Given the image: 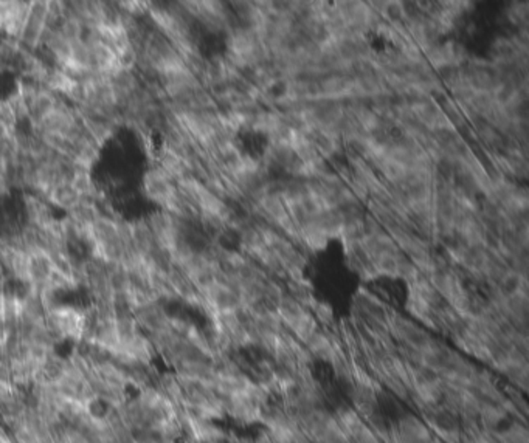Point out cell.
Segmentation results:
<instances>
[{"label": "cell", "instance_id": "6", "mask_svg": "<svg viewBox=\"0 0 529 443\" xmlns=\"http://www.w3.org/2000/svg\"><path fill=\"white\" fill-rule=\"evenodd\" d=\"M259 422L266 424L270 434H283L298 427L286 409L281 408V406L267 403L264 405L263 411H261Z\"/></svg>", "mask_w": 529, "mask_h": 443}, {"label": "cell", "instance_id": "11", "mask_svg": "<svg viewBox=\"0 0 529 443\" xmlns=\"http://www.w3.org/2000/svg\"><path fill=\"white\" fill-rule=\"evenodd\" d=\"M47 33V45L50 47V50L53 55L58 58V61L61 64H65L70 61V42L67 39H64L61 34L58 32H49L45 29Z\"/></svg>", "mask_w": 529, "mask_h": 443}, {"label": "cell", "instance_id": "7", "mask_svg": "<svg viewBox=\"0 0 529 443\" xmlns=\"http://www.w3.org/2000/svg\"><path fill=\"white\" fill-rule=\"evenodd\" d=\"M305 344L307 347L306 350L309 352V355L318 358L320 361L334 363V360L338 357L334 344H332L331 339L323 333L315 332Z\"/></svg>", "mask_w": 529, "mask_h": 443}, {"label": "cell", "instance_id": "8", "mask_svg": "<svg viewBox=\"0 0 529 443\" xmlns=\"http://www.w3.org/2000/svg\"><path fill=\"white\" fill-rule=\"evenodd\" d=\"M50 200L55 205L69 209L72 211L81 203V195L76 193V189L72 187V183L67 182H59L53 187L50 191Z\"/></svg>", "mask_w": 529, "mask_h": 443}, {"label": "cell", "instance_id": "3", "mask_svg": "<svg viewBox=\"0 0 529 443\" xmlns=\"http://www.w3.org/2000/svg\"><path fill=\"white\" fill-rule=\"evenodd\" d=\"M436 437L432 434L427 424L418 417L403 414L395 423L396 443H435Z\"/></svg>", "mask_w": 529, "mask_h": 443}, {"label": "cell", "instance_id": "12", "mask_svg": "<svg viewBox=\"0 0 529 443\" xmlns=\"http://www.w3.org/2000/svg\"><path fill=\"white\" fill-rule=\"evenodd\" d=\"M45 81L49 82V87L51 88V91L64 93V95H67V97L70 93H72V91L76 87V84H78V81L73 80L72 76L67 75L62 70H56V71H53V73L47 75Z\"/></svg>", "mask_w": 529, "mask_h": 443}, {"label": "cell", "instance_id": "17", "mask_svg": "<svg viewBox=\"0 0 529 443\" xmlns=\"http://www.w3.org/2000/svg\"><path fill=\"white\" fill-rule=\"evenodd\" d=\"M211 443H244V442L236 440V439H230V437H227V435H222V437H219V439H216L215 442H211Z\"/></svg>", "mask_w": 529, "mask_h": 443}, {"label": "cell", "instance_id": "2", "mask_svg": "<svg viewBox=\"0 0 529 443\" xmlns=\"http://www.w3.org/2000/svg\"><path fill=\"white\" fill-rule=\"evenodd\" d=\"M145 189L154 202L168 206L172 211H180L179 197L176 195L174 188L171 187L169 178L162 171L148 172L145 177Z\"/></svg>", "mask_w": 529, "mask_h": 443}, {"label": "cell", "instance_id": "10", "mask_svg": "<svg viewBox=\"0 0 529 443\" xmlns=\"http://www.w3.org/2000/svg\"><path fill=\"white\" fill-rule=\"evenodd\" d=\"M498 443H529V433L525 422H514L493 435Z\"/></svg>", "mask_w": 529, "mask_h": 443}, {"label": "cell", "instance_id": "4", "mask_svg": "<svg viewBox=\"0 0 529 443\" xmlns=\"http://www.w3.org/2000/svg\"><path fill=\"white\" fill-rule=\"evenodd\" d=\"M393 328H395V333L397 335V338L402 341L403 346L412 347V349H416L419 352L427 350L433 343V339L424 331H422V328L413 324L412 321L401 318V316H396L395 318Z\"/></svg>", "mask_w": 529, "mask_h": 443}, {"label": "cell", "instance_id": "15", "mask_svg": "<svg viewBox=\"0 0 529 443\" xmlns=\"http://www.w3.org/2000/svg\"><path fill=\"white\" fill-rule=\"evenodd\" d=\"M388 14H390V17L393 21H399V19H402V16H403V8H399V5H397V3L390 5Z\"/></svg>", "mask_w": 529, "mask_h": 443}, {"label": "cell", "instance_id": "16", "mask_svg": "<svg viewBox=\"0 0 529 443\" xmlns=\"http://www.w3.org/2000/svg\"><path fill=\"white\" fill-rule=\"evenodd\" d=\"M317 313H318V316H320V318H322L323 321H329V320H331V316H332L331 310H329L328 307H326V305H317Z\"/></svg>", "mask_w": 529, "mask_h": 443}, {"label": "cell", "instance_id": "13", "mask_svg": "<svg viewBox=\"0 0 529 443\" xmlns=\"http://www.w3.org/2000/svg\"><path fill=\"white\" fill-rule=\"evenodd\" d=\"M58 33L69 42H75L84 38V25H82V22L78 19V17L65 16L61 21Z\"/></svg>", "mask_w": 529, "mask_h": 443}, {"label": "cell", "instance_id": "5", "mask_svg": "<svg viewBox=\"0 0 529 443\" xmlns=\"http://www.w3.org/2000/svg\"><path fill=\"white\" fill-rule=\"evenodd\" d=\"M377 392L379 391L376 386L353 385V387H351L349 397H351V402H353V406H351V408L357 412L364 420L379 409Z\"/></svg>", "mask_w": 529, "mask_h": 443}, {"label": "cell", "instance_id": "1", "mask_svg": "<svg viewBox=\"0 0 529 443\" xmlns=\"http://www.w3.org/2000/svg\"><path fill=\"white\" fill-rule=\"evenodd\" d=\"M424 417V423L430 431L438 434L439 440L447 443H460L462 435V428L460 418L454 411L444 408L443 405H425L419 408Z\"/></svg>", "mask_w": 529, "mask_h": 443}, {"label": "cell", "instance_id": "14", "mask_svg": "<svg viewBox=\"0 0 529 443\" xmlns=\"http://www.w3.org/2000/svg\"><path fill=\"white\" fill-rule=\"evenodd\" d=\"M70 183H72V187L76 189V193L81 195V200L86 199V197L95 195V184L86 169H78V167H76V172Z\"/></svg>", "mask_w": 529, "mask_h": 443}, {"label": "cell", "instance_id": "18", "mask_svg": "<svg viewBox=\"0 0 529 443\" xmlns=\"http://www.w3.org/2000/svg\"><path fill=\"white\" fill-rule=\"evenodd\" d=\"M435 443H447V442H444V440H439V439H436V440H435Z\"/></svg>", "mask_w": 529, "mask_h": 443}, {"label": "cell", "instance_id": "9", "mask_svg": "<svg viewBox=\"0 0 529 443\" xmlns=\"http://www.w3.org/2000/svg\"><path fill=\"white\" fill-rule=\"evenodd\" d=\"M56 104L58 99L50 92H38L33 97L32 104H30V113H32L33 119L40 123L50 112L55 110Z\"/></svg>", "mask_w": 529, "mask_h": 443}]
</instances>
